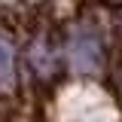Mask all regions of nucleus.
Instances as JSON below:
<instances>
[{
    "label": "nucleus",
    "instance_id": "f03ea898",
    "mask_svg": "<svg viewBox=\"0 0 122 122\" xmlns=\"http://www.w3.org/2000/svg\"><path fill=\"white\" fill-rule=\"evenodd\" d=\"M15 82V55L12 46L0 37V89H9Z\"/></svg>",
    "mask_w": 122,
    "mask_h": 122
},
{
    "label": "nucleus",
    "instance_id": "f257e3e1",
    "mask_svg": "<svg viewBox=\"0 0 122 122\" xmlns=\"http://www.w3.org/2000/svg\"><path fill=\"white\" fill-rule=\"evenodd\" d=\"M70 58L79 73H98L101 70V40L95 30H79L70 43Z\"/></svg>",
    "mask_w": 122,
    "mask_h": 122
}]
</instances>
